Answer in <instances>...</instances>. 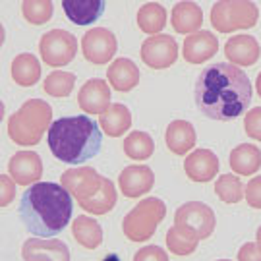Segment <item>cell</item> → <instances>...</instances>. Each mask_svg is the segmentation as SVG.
Here are the masks:
<instances>
[{
    "label": "cell",
    "mask_w": 261,
    "mask_h": 261,
    "mask_svg": "<svg viewBox=\"0 0 261 261\" xmlns=\"http://www.w3.org/2000/svg\"><path fill=\"white\" fill-rule=\"evenodd\" d=\"M21 255L25 261H70L68 246L53 238H29L21 246Z\"/></svg>",
    "instance_id": "15"
},
{
    "label": "cell",
    "mask_w": 261,
    "mask_h": 261,
    "mask_svg": "<svg viewBox=\"0 0 261 261\" xmlns=\"http://www.w3.org/2000/svg\"><path fill=\"white\" fill-rule=\"evenodd\" d=\"M230 170L240 176H252L261 168V151L253 143H240L228 155Z\"/></svg>",
    "instance_id": "23"
},
{
    "label": "cell",
    "mask_w": 261,
    "mask_h": 261,
    "mask_svg": "<svg viewBox=\"0 0 261 261\" xmlns=\"http://www.w3.org/2000/svg\"><path fill=\"white\" fill-rule=\"evenodd\" d=\"M16 197V182L10 174H2L0 176V205L6 207L14 201Z\"/></svg>",
    "instance_id": "36"
},
{
    "label": "cell",
    "mask_w": 261,
    "mask_h": 261,
    "mask_svg": "<svg viewBox=\"0 0 261 261\" xmlns=\"http://www.w3.org/2000/svg\"><path fill=\"white\" fill-rule=\"evenodd\" d=\"M48 147L55 159L66 165H82L93 159L103 143L99 124L91 116H64L50 124Z\"/></svg>",
    "instance_id": "3"
},
{
    "label": "cell",
    "mask_w": 261,
    "mask_h": 261,
    "mask_svg": "<svg viewBox=\"0 0 261 261\" xmlns=\"http://www.w3.org/2000/svg\"><path fill=\"white\" fill-rule=\"evenodd\" d=\"M238 261H261V250L255 242H246L238 250Z\"/></svg>",
    "instance_id": "37"
},
{
    "label": "cell",
    "mask_w": 261,
    "mask_h": 261,
    "mask_svg": "<svg viewBox=\"0 0 261 261\" xmlns=\"http://www.w3.org/2000/svg\"><path fill=\"white\" fill-rule=\"evenodd\" d=\"M53 124V109L43 99H29L10 116L8 136L14 143L31 147L37 145L45 130Z\"/></svg>",
    "instance_id": "5"
},
{
    "label": "cell",
    "mask_w": 261,
    "mask_h": 261,
    "mask_svg": "<svg viewBox=\"0 0 261 261\" xmlns=\"http://www.w3.org/2000/svg\"><path fill=\"white\" fill-rule=\"evenodd\" d=\"M184 170L192 182H211L219 172V157L211 149L192 151L184 161Z\"/></svg>",
    "instance_id": "17"
},
{
    "label": "cell",
    "mask_w": 261,
    "mask_h": 261,
    "mask_svg": "<svg viewBox=\"0 0 261 261\" xmlns=\"http://www.w3.org/2000/svg\"><path fill=\"white\" fill-rule=\"evenodd\" d=\"M255 91H257V95L261 97V72L257 74V80H255Z\"/></svg>",
    "instance_id": "38"
},
{
    "label": "cell",
    "mask_w": 261,
    "mask_h": 261,
    "mask_svg": "<svg viewBox=\"0 0 261 261\" xmlns=\"http://www.w3.org/2000/svg\"><path fill=\"white\" fill-rule=\"evenodd\" d=\"M219 50V41L211 31H197L188 35L182 45V56L190 64H203L211 60Z\"/></svg>",
    "instance_id": "16"
},
{
    "label": "cell",
    "mask_w": 261,
    "mask_h": 261,
    "mask_svg": "<svg viewBox=\"0 0 261 261\" xmlns=\"http://www.w3.org/2000/svg\"><path fill=\"white\" fill-rule=\"evenodd\" d=\"M74 240L85 250H95L103 242V228L89 215H80L72 224Z\"/></svg>",
    "instance_id": "26"
},
{
    "label": "cell",
    "mask_w": 261,
    "mask_h": 261,
    "mask_svg": "<svg viewBox=\"0 0 261 261\" xmlns=\"http://www.w3.org/2000/svg\"><path fill=\"white\" fill-rule=\"evenodd\" d=\"M215 211L201 201H188L174 213V226L192 240H205L215 230Z\"/></svg>",
    "instance_id": "8"
},
{
    "label": "cell",
    "mask_w": 261,
    "mask_h": 261,
    "mask_svg": "<svg viewBox=\"0 0 261 261\" xmlns=\"http://www.w3.org/2000/svg\"><path fill=\"white\" fill-rule=\"evenodd\" d=\"M167 215V205L157 197H145L132 207L122 221V232L132 242H147Z\"/></svg>",
    "instance_id": "6"
},
{
    "label": "cell",
    "mask_w": 261,
    "mask_h": 261,
    "mask_svg": "<svg viewBox=\"0 0 261 261\" xmlns=\"http://www.w3.org/2000/svg\"><path fill=\"white\" fill-rule=\"evenodd\" d=\"M259 10L250 0H221L211 8V25L219 33L250 29L257 23Z\"/></svg>",
    "instance_id": "7"
},
{
    "label": "cell",
    "mask_w": 261,
    "mask_h": 261,
    "mask_svg": "<svg viewBox=\"0 0 261 261\" xmlns=\"http://www.w3.org/2000/svg\"><path fill=\"white\" fill-rule=\"evenodd\" d=\"M72 196L62 184L37 182L29 186L19 201V217L29 232L53 238L62 232L72 219Z\"/></svg>",
    "instance_id": "2"
},
{
    "label": "cell",
    "mask_w": 261,
    "mask_h": 261,
    "mask_svg": "<svg viewBox=\"0 0 261 261\" xmlns=\"http://www.w3.org/2000/svg\"><path fill=\"white\" fill-rule=\"evenodd\" d=\"M255 244H257V248L261 250V226L257 228V234H255Z\"/></svg>",
    "instance_id": "39"
},
{
    "label": "cell",
    "mask_w": 261,
    "mask_h": 261,
    "mask_svg": "<svg viewBox=\"0 0 261 261\" xmlns=\"http://www.w3.org/2000/svg\"><path fill=\"white\" fill-rule=\"evenodd\" d=\"M244 197L248 205L253 209H261V176H253L244 190Z\"/></svg>",
    "instance_id": "34"
},
{
    "label": "cell",
    "mask_w": 261,
    "mask_h": 261,
    "mask_svg": "<svg viewBox=\"0 0 261 261\" xmlns=\"http://www.w3.org/2000/svg\"><path fill=\"white\" fill-rule=\"evenodd\" d=\"M244 132L248 134V138H252V140H255V141H261V107H253L252 111L246 112Z\"/></svg>",
    "instance_id": "33"
},
{
    "label": "cell",
    "mask_w": 261,
    "mask_h": 261,
    "mask_svg": "<svg viewBox=\"0 0 261 261\" xmlns=\"http://www.w3.org/2000/svg\"><path fill=\"white\" fill-rule=\"evenodd\" d=\"M99 126L103 128V132L109 138H120L122 134H126L132 126L130 109L122 103H112L107 109V112L101 114Z\"/></svg>",
    "instance_id": "24"
},
{
    "label": "cell",
    "mask_w": 261,
    "mask_h": 261,
    "mask_svg": "<svg viewBox=\"0 0 261 261\" xmlns=\"http://www.w3.org/2000/svg\"><path fill=\"white\" fill-rule=\"evenodd\" d=\"M77 105L87 114H103L111 107V87L101 77H93L85 82L77 93Z\"/></svg>",
    "instance_id": "14"
},
{
    "label": "cell",
    "mask_w": 261,
    "mask_h": 261,
    "mask_svg": "<svg viewBox=\"0 0 261 261\" xmlns=\"http://www.w3.org/2000/svg\"><path fill=\"white\" fill-rule=\"evenodd\" d=\"M39 53L45 64L62 68L70 64L77 55V39L64 29H50L39 41Z\"/></svg>",
    "instance_id": "9"
},
{
    "label": "cell",
    "mask_w": 261,
    "mask_h": 261,
    "mask_svg": "<svg viewBox=\"0 0 261 261\" xmlns=\"http://www.w3.org/2000/svg\"><path fill=\"white\" fill-rule=\"evenodd\" d=\"M155 151V141L147 132H130L124 140V153L134 161H147Z\"/></svg>",
    "instance_id": "28"
},
{
    "label": "cell",
    "mask_w": 261,
    "mask_h": 261,
    "mask_svg": "<svg viewBox=\"0 0 261 261\" xmlns=\"http://www.w3.org/2000/svg\"><path fill=\"white\" fill-rule=\"evenodd\" d=\"M75 87V75L70 72H62V70H55L45 77L43 82V91L48 93L50 97L56 99H64L70 97Z\"/></svg>",
    "instance_id": "29"
},
{
    "label": "cell",
    "mask_w": 261,
    "mask_h": 261,
    "mask_svg": "<svg viewBox=\"0 0 261 261\" xmlns=\"http://www.w3.org/2000/svg\"><path fill=\"white\" fill-rule=\"evenodd\" d=\"M252 82L230 62L207 66L196 80V105L207 118L228 122L252 103Z\"/></svg>",
    "instance_id": "1"
},
{
    "label": "cell",
    "mask_w": 261,
    "mask_h": 261,
    "mask_svg": "<svg viewBox=\"0 0 261 261\" xmlns=\"http://www.w3.org/2000/svg\"><path fill=\"white\" fill-rule=\"evenodd\" d=\"M107 77L114 91L128 93L140 84V70H138V64L130 58H116L109 66Z\"/></svg>",
    "instance_id": "20"
},
{
    "label": "cell",
    "mask_w": 261,
    "mask_h": 261,
    "mask_svg": "<svg viewBox=\"0 0 261 261\" xmlns=\"http://www.w3.org/2000/svg\"><path fill=\"white\" fill-rule=\"evenodd\" d=\"M178 58V45L170 35H153L141 43V60L153 70H165Z\"/></svg>",
    "instance_id": "11"
},
{
    "label": "cell",
    "mask_w": 261,
    "mask_h": 261,
    "mask_svg": "<svg viewBox=\"0 0 261 261\" xmlns=\"http://www.w3.org/2000/svg\"><path fill=\"white\" fill-rule=\"evenodd\" d=\"M12 80L21 87H31L41 80V62L31 53H21L12 62Z\"/></svg>",
    "instance_id": "25"
},
{
    "label": "cell",
    "mask_w": 261,
    "mask_h": 261,
    "mask_svg": "<svg viewBox=\"0 0 261 261\" xmlns=\"http://www.w3.org/2000/svg\"><path fill=\"white\" fill-rule=\"evenodd\" d=\"M219 261H228V259H219Z\"/></svg>",
    "instance_id": "41"
},
{
    "label": "cell",
    "mask_w": 261,
    "mask_h": 261,
    "mask_svg": "<svg viewBox=\"0 0 261 261\" xmlns=\"http://www.w3.org/2000/svg\"><path fill=\"white\" fill-rule=\"evenodd\" d=\"M196 128L188 120H174L168 124L165 132V143L170 153L174 155H186L196 145Z\"/></svg>",
    "instance_id": "21"
},
{
    "label": "cell",
    "mask_w": 261,
    "mask_h": 261,
    "mask_svg": "<svg viewBox=\"0 0 261 261\" xmlns=\"http://www.w3.org/2000/svg\"><path fill=\"white\" fill-rule=\"evenodd\" d=\"M8 174L16 184L33 186L43 174V161L33 151H18L8 161Z\"/></svg>",
    "instance_id": "13"
},
{
    "label": "cell",
    "mask_w": 261,
    "mask_h": 261,
    "mask_svg": "<svg viewBox=\"0 0 261 261\" xmlns=\"http://www.w3.org/2000/svg\"><path fill=\"white\" fill-rule=\"evenodd\" d=\"M134 261H170L168 259V253L159 248V246H143L141 250L136 252Z\"/></svg>",
    "instance_id": "35"
},
{
    "label": "cell",
    "mask_w": 261,
    "mask_h": 261,
    "mask_svg": "<svg viewBox=\"0 0 261 261\" xmlns=\"http://www.w3.org/2000/svg\"><path fill=\"white\" fill-rule=\"evenodd\" d=\"M167 246H168V252L174 253V255H190V253H194L197 250L196 240H192V238L184 236L176 226L168 228Z\"/></svg>",
    "instance_id": "32"
},
{
    "label": "cell",
    "mask_w": 261,
    "mask_h": 261,
    "mask_svg": "<svg viewBox=\"0 0 261 261\" xmlns=\"http://www.w3.org/2000/svg\"><path fill=\"white\" fill-rule=\"evenodd\" d=\"M215 194L224 203H238L244 199V184L234 174H221L215 180Z\"/></svg>",
    "instance_id": "30"
},
{
    "label": "cell",
    "mask_w": 261,
    "mask_h": 261,
    "mask_svg": "<svg viewBox=\"0 0 261 261\" xmlns=\"http://www.w3.org/2000/svg\"><path fill=\"white\" fill-rule=\"evenodd\" d=\"M103 261H120V257H118L116 253H111V255H107Z\"/></svg>",
    "instance_id": "40"
},
{
    "label": "cell",
    "mask_w": 261,
    "mask_h": 261,
    "mask_svg": "<svg viewBox=\"0 0 261 261\" xmlns=\"http://www.w3.org/2000/svg\"><path fill=\"white\" fill-rule=\"evenodd\" d=\"M224 56L232 66H253L261 56L257 39L252 35H234L224 43Z\"/></svg>",
    "instance_id": "18"
},
{
    "label": "cell",
    "mask_w": 261,
    "mask_h": 261,
    "mask_svg": "<svg viewBox=\"0 0 261 261\" xmlns=\"http://www.w3.org/2000/svg\"><path fill=\"white\" fill-rule=\"evenodd\" d=\"M138 28L147 35H161V29L167 25V10L159 2H147L138 10Z\"/></svg>",
    "instance_id": "27"
},
{
    "label": "cell",
    "mask_w": 261,
    "mask_h": 261,
    "mask_svg": "<svg viewBox=\"0 0 261 261\" xmlns=\"http://www.w3.org/2000/svg\"><path fill=\"white\" fill-rule=\"evenodd\" d=\"M66 18L75 25H91L105 12L103 0H62Z\"/></svg>",
    "instance_id": "22"
},
{
    "label": "cell",
    "mask_w": 261,
    "mask_h": 261,
    "mask_svg": "<svg viewBox=\"0 0 261 261\" xmlns=\"http://www.w3.org/2000/svg\"><path fill=\"white\" fill-rule=\"evenodd\" d=\"M55 4L50 0H23L21 2V14L23 19L31 25H43L53 18Z\"/></svg>",
    "instance_id": "31"
},
{
    "label": "cell",
    "mask_w": 261,
    "mask_h": 261,
    "mask_svg": "<svg viewBox=\"0 0 261 261\" xmlns=\"http://www.w3.org/2000/svg\"><path fill=\"white\" fill-rule=\"evenodd\" d=\"M60 184L77 199L85 213L107 215L116 205V188L109 178L95 168H68L60 176Z\"/></svg>",
    "instance_id": "4"
},
{
    "label": "cell",
    "mask_w": 261,
    "mask_h": 261,
    "mask_svg": "<svg viewBox=\"0 0 261 261\" xmlns=\"http://www.w3.org/2000/svg\"><path fill=\"white\" fill-rule=\"evenodd\" d=\"M118 186H120L122 196L136 199L145 194H149L155 186V174L153 168L147 165H130L122 168L118 174Z\"/></svg>",
    "instance_id": "12"
},
{
    "label": "cell",
    "mask_w": 261,
    "mask_h": 261,
    "mask_svg": "<svg viewBox=\"0 0 261 261\" xmlns=\"http://www.w3.org/2000/svg\"><path fill=\"white\" fill-rule=\"evenodd\" d=\"M116 35L107 28H95L85 31L82 37V53L85 60H89L91 64H107L111 62L116 55Z\"/></svg>",
    "instance_id": "10"
},
{
    "label": "cell",
    "mask_w": 261,
    "mask_h": 261,
    "mask_svg": "<svg viewBox=\"0 0 261 261\" xmlns=\"http://www.w3.org/2000/svg\"><path fill=\"white\" fill-rule=\"evenodd\" d=\"M170 23L172 29L180 33V35H194L197 31H201L203 25V12L197 6L196 2L186 0V2H176L172 8V16H170Z\"/></svg>",
    "instance_id": "19"
}]
</instances>
